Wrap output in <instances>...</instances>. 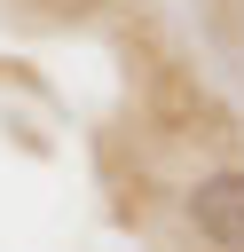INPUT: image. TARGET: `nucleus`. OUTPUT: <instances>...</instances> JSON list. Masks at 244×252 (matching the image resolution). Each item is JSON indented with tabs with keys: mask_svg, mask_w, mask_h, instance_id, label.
I'll return each mask as SVG.
<instances>
[{
	"mask_svg": "<svg viewBox=\"0 0 244 252\" xmlns=\"http://www.w3.org/2000/svg\"><path fill=\"white\" fill-rule=\"evenodd\" d=\"M189 220L213 252H244V165H220L189 189Z\"/></svg>",
	"mask_w": 244,
	"mask_h": 252,
	"instance_id": "obj_1",
	"label": "nucleus"
}]
</instances>
